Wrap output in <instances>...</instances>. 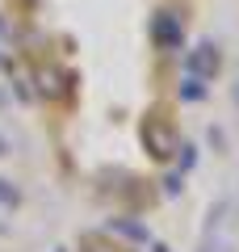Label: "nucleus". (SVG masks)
<instances>
[{"mask_svg":"<svg viewBox=\"0 0 239 252\" xmlns=\"http://www.w3.org/2000/svg\"><path fill=\"white\" fill-rule=\"evenodd\" d=\"M0 202H17V193H9V189H4V181H0Z\"/></svg>","mask_w":239,"mask_h":252,"instance_id":"f257e3e1","label":"nucleus"}]
</instances>
